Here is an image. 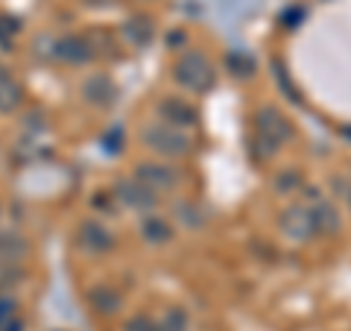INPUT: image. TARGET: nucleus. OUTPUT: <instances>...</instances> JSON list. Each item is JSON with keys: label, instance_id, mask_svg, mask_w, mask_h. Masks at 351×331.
Here are the masks:
<instances>
[{"label": "nucleus", "instance_id": "f257e3e1", "mask_svg": "<svg viewBox=\"0 0 351 331\" xmlns=\"http://www.w3.org/2000/svg\"><path fill=\"white\" fill-rule=\"evenodd\" d=\"M173 80L191 94H208L217 82V71L199 50H184L173 65Z\"/></svg>", "mask_w": 351, "mask_h": 331}, {"label": "nucleus", "instance_id": "f03ea898", "mask_svg": "<svg viewBox=\"0 0 351 331\" xmlns=\"http://www.w3.org/2000/svg\"><path fill=\"white\" fill-rule=\"evenodd\" d=\"M141 141H144L152 152H158V156H164V159H184L193 150L188 132L179 129V126L164 124V120L147 124L144 129H141Z\"/></svg>", "mask_w": 351, "mask_h": 331}, {"label": "nucleus", "instance_id": "7ed1b4c3", "mask_svg": "<svg viewBox=\"0 0 351 331\" xmlns=\"http://www.w3.org/2000/svg\"><path fill=\"white\" fill-rule=\"evenodd\" d=\"M255 120H258V138L267 144L269 152L284 147L293 135V126L287 124V117L281 112H276V109H261Z\"/></svg>", "mask_w": 351, "mask_h": 331}, {"label": "nucleus", "instance_id": "20e7f679", "mask_svg": "<svg viewBox=\"0 0 351 331\" xmlns=\"http://www.w3.org/2000/svg\"><path fill=\"white\" fill-rule=\"evenodd\" d=\"M132 179H138L152 194H167L179 185V173H176V168H170V164L144 161L135 168V176H132Z\"/></svg>", "mask_w": 351, "mask_h": 331}, {"label": "nucleus", "instance_id": "39448f33", "mask_svg": "<svg viewBox=\"0 0 351 331\" xmlns=\"http://www.w3.org/2000/svg\"><path fill=\"white\" fill-rule=\"evenodd\" d=\"M114 196L120 203H123L126 208H132V212H138L141 217L144 214H152V208L158 205V194L147 191L144 185H141L138 179H120L114 185Z\"/></svg>", "mask_w": 351, "mask_h": 331}, {"label": "nucleus", "instance_id": "423d86ee", "mask_svg": "<svg viewBox=\"0 0 351 331\" xmlns=\"http://www.w3.org/2000/svg\"><path fill=\"white\" fill-rule=\"evenodd\" d=\"M76 244L85 252H94V255H103V252L114 249V231L108 229L100 220H85L76 229Z\"/></svg>", "mask_w": 351, "mask_h": 331}, {"label": "nucleus", "instance_id": "0eeeda50", "mask_svg": "<svg viewBox=\"0 0 351 331\" xmlns=\"http://www.w3.org/2000/svg\"><path fill=\"white\" fill-rule=\"evenodd\" d=\"M80 94H82V100H85L88 106H94V109H108V106L114 103V97H117V88H114V82L108 80V76L91 73V76H85V80H82Z\"/></svg>", "mask_w": 351, "mask_h": 331}, {"label": "nucleus", "instance_id": "6e6552de", "mask_svg": "<svg viewBox=\"0 0 351 331\" xmlns=\"http://www.w3.org/2000/svg\"><path fill=\"white\" fill-rule=\"evenodd\" d=\"M158 120L179 129H191L196 124V109L182 97H164L158 103Z\"/></svg>", "mask_w": 351, "mask_h": 331}, {"label": "nucleus", "instance_id": "1a4fd4ad", "mask_svg": "<svg viewBox=\"0 0 351 331\" xmlns=\"http://www.w3.org/2000/svg\"><path fill=\"white\" fill-rule=\"evenodd\" d=\"M281 229H284V235H287L290 240H311L316 235V229H313V217H311V208H302V205H295V208H287L281 217Z\"/></svg>", "mask_w": 351, "mask_h": 331}, {"label": "nucleus", "instance_id": "9d476101", "mask_svg": "<svg viewBox=\"0 0 351 331\" xmlns=\"http://www.w3.org/2000/svg\"><path fill=\"white\" fill-rule=\"evenodd\" d=\"M141 238H144L147 244H152V247H164V244H170V240L176 238V231H173V223L167 217L152 212V214L141 217Z\"/></svg>", "mask_w": 351, "mask_h": 331}, {"label": "nucleus", "instance_id": "9b49d317", "mask_svg": "<svg viewBox=\"0 0 351 331\" xmlns=\"http://www.w3.org/2000/svg\"><path fill=\"white\" fill-rule=\"evenodd\" d=\"M32 252L29 238H24L18 229H0V261H21Z\"/></svg>", "mask_w": 351, "mask_h": 331}, {"label": "nucleus", "instance_id": "f8f14e48", "mask_svg": "<svg viewBox=\"0 0 351 331\" xmlns=\"http://www.w3.org/2000/svg\"><path fill=\"white\" fill-rule=\"evenodd\" d=\"M53 50H56L53 56L62 59V62H68V65H82V62H88L94 56L91 44H88L85 38H80V36H62Z\"/></svg>", "mask_w": 351, "mask_h": 331}, {"label": "nucleus", "instance_id": "ddd939ff", "mask_svg": "<svg viewBox=\"0 0 351 331\" xmlns=\"http://www.w3.org/2000/svg\"><path fill=\"white\" fill-rule=\"evenodd\" d=\"M311 217H313L316 235H334V231H339V212H337V205L322 200V196H316V203L311 205Z\"/></svg>", "mask_w": 351, "mask_h": 331}, {"label": "nucleus", "instance_id": "4468645a", "mask_svg": "<svg viewBox=\"0 0 351 331\" xmlns=\"http://www.w3.org/2000/svg\"><path fill=\"white\" fill-rule=\"evenodd\" d=\"M21 100H24V88H21V82L9 71H0V115L15 112L21 106Z\"/></svg>", "mask_w": 351, "mask_h": 331}, {"label": "nucleus", "instance_id": "2eb2a0df", "mask_svg": "<svg viewBox=\"0 0 351 331\" xmlns=\"http://www.w3.org/2000/svg\"><path fill=\"white\" fill-rule=\"evenodd\" d=\"M123 32H126V38L135 44V47H147L149 38H152V32H156V24H152L147 15H135V18L126 21Z\"/></svg>", "mask_w": 351, "mask_h": 331}, {"label": "nucleus", "instance_id": "dca6fc26", "mask_svg": "<svg viewBox=\"0 0 351 331\" xmlns=\"http://www.w3.org/2000/svg\"><path fill=\"white\" fill-rule=\"evenodd\" d=\"M91 308L97 314H117L120 308H123V296L114 288H108V284H100V288L91 293Z\"/></svg>", "mask_w": 351, "mask_h": 331}, {"label": "nucleus", "instance_id": "f3484780", "mask_svg": "<svg viewBox=\"0 0 351 331\" xmlns=\"http://www.w3.org/2000/svg\"><path fill=\"white\" fill-rule=\"evenodd\" d=\"M27 282V267L21 261H0V293Z\"/></svg>", "mask_w": 351, "mask_h": 331}, {"label": "nucleus", "instance_id": "a211bd4d", "mask_svg": "<svg viewBox=\"0 0 351 331\" xmlns=\"http://www.w3.org/2000/svg\"><path fill=\"white\" fill-rule=\"evenodd\" d=\"M158 328L161 331H191V317L184 308H164L158 317Z\"/></svg>", "mask_w": 351, "mask_h": 331}, {"label": "nucleus", "instance_id": "6ab92c4d", "mask_svg": "<svg viewBox=\"0 0 351 331\" xmlns=\"http://www.w3.org/2000/svg\"><path fill=\"white\" fill-rule=\"evenodd\" d=\"M123 331H161V328H158V319H152L147 314H135L126 319Z\"/></svg>", "mask_w": 351, "mask_h": 331}, {"label": "nucleus", "instance_id": "aec40b11", "mask_svg": "<svg viewBox=\"0 0 351 331\" xmlns=\"http://www.w3.org/2000/svg\"><path fill=\"white\" fill-rule=\"evenodd\" d=\"M18 317V302L9 293H0V328Z\"/></svg>", "mask_w": 351, "mask_h": 331}, {"label": "nucleus", "instance_id": "412c9836", "mask_svg": "<svg viewBox=\"0 0 351 331\" xmlns=\"http://www.w3.org/2000/svg\"><path fill=\"white\" fill-rule=\"evenodd\" d=\"M0 331H24V323H21V319L15 317V319H12V323H6V326H3V328H0Z\"/></svg>", "mask_w": 351, "mask_h": 331}, {"label": "nucleus", "instance_id": "4be33fe9", "mask_svg": "<svg viewBox=\"0 0 351 331\" xmlns=\"http://www.w3.org/2000/svg\"><path fill=\"white\" fill-rule=\"evenodd\" d=\"M346 200H348V208H351V187H348V191H346Z\"/></svg>", "mask_w": 351, "mask_h": 331}]
</instances>
